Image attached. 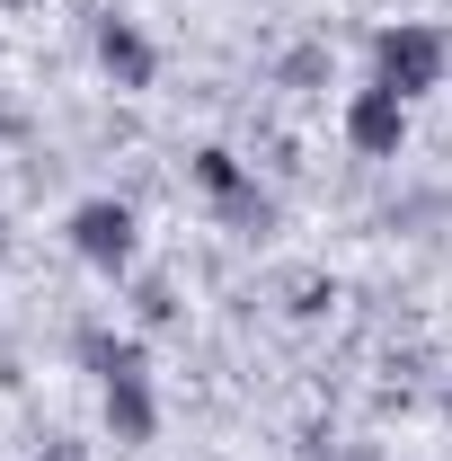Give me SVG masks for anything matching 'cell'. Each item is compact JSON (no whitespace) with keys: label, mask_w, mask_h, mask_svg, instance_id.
Masks as SVG:
<instances>
[{"label":"cell","mask_w":452,"mask_h":461,"mask_svg":"<svg viewBox=\"0 0 452 461\" xmlns=\"http://www.w3.org/2000/svg\"><path fill=\"white\" fill-rule=\"evenodd\" d=\"M452 71V36L444 27H426V18H391V27H373V89H391V98H435Z\"/></svg>","instance_id":"1"},{"label":"cell","mask_w":452,"mask_h":461,"mask_svg":"<svg viewBox=\"0 0 452 461\" xmlns=\"http://www.w3.org/2000/svg\"><path fill=\"white\" fill-rule=\"evenodd\" d=\"M444 417H452V391H444Z\"/></svg>","instance_id":"11"},{"label":"cell","mask_w":452,"mask_h":461,"mask_svg":"<svg viewBox=\"0 0 452 461\" xmlns=\"http://www.w3.org/2000/svg\"><path fill=\"white\" fill-rule=\"evenodd\" d=\"M186 177H195V186L213 195V213H222V222L240 230V240H258V230H276V195L258 186V169H249V160H240L231 142H204V151L186 160Z\"/></svg>","instance_id":"2"},{"label":"cell","mask_w":452,"mask_h":461,"mask_svg":"<svg viewBox=\"0 0 452 461\" xmlns=\"http://www.w3.org/2000/svg\"><path fill=\"white\" fill-rule=\"evenodd\" d=\"M89 54H98V71H107L124 98H142V89L160 80V45H151V27H142V18L98 9V18H89Z\"/></svg>","instance_id":"4"},{"label":"cell","mask_w":452,"mask_h":461,"mask_svg":"<svg viewBox=\"0 0 452 461\" xmlns=\"http://www.w3.org/2000/svg\"><path fill=\"white\" fill-rule=\"evenodd\" d=\"M62 240H71V258H80V267L124 276V267L142 258V213H133L124 195H80V204H71V222H62Z\"/></svg>","instance_id":"3"},{"label":"cell","mask_w":452,"mask_h":461,"mask_svg":"<svg viewBox=\"0 0 452 461\" xmlns=\"http://www.w3.org/2000/svg\"><path fill=\"white\" fill-rule=\"evenodd\" d=\"M160 320H177V293L151 276V285H142V329H160Z\"/></svg>","instance_id":"8"},{"label":"cell","mask_w":452,"mask_h":461,"mask_svg":"<svg viewBox=\"0 0 452 461\" xmlns=\"http://www.w3.org/2000/svg\"><path fill=\"white\" fill-rule=\"evenodd\" d=\"M80 364H89V373H98V391H107V382H133V373H151V346L142 338H115V329H80Z\"/></svg>","instance_id":"7"},{"label":"cell","mask_w":452,"mask_h":461,"mask_svg":"<svg viewBox=\"0 0 452 461\" xmlns=\"http://www.w3.org/2000/svg\"><path fill=\"white\" fill-rule=\"evenodd\" d=\"M98 408H107L115 453H142V444L160 435V391H151V373H133V382H107V391H98Z\"/></svg>","instance_id":"6"},{"label":"cell","mask_w":452,"mask_h":461,"mask_svg":"<svg viewBox=\"0 0 452 461\" xmlns=\"http://www.w3.org/2000/svg\"><path fill=\"white\" fill-rule=\"evenodd\" d=\"M338 461H382V453H373V444H355V453H338Z\"/></svg>","instance_id":"10"},{"label":"cell","mask_w":452,"mask_h":461,"mask_svg":"<svg viewBox=\"0 0 452 461\" xmlns=\"http://www.w3.org/2000/svg\"><path fill=\"white\" fill-rule=\"evenodd\" d=\"M45 461H89V444H45Z\"/></svg>","instance_id":"9"},{"label":"cell","mask_w":452,"mask_h":461,"mask_svg":"<svg viewBox=\"0 0 452 461\" xmlns=\"http://www.w3.org/2000/svg\"><path fill=\"white\" fill-rule=\"evenodd\" d=\"M346 151L355 160H399L408 151V98H391V89H346Z\"/></svg>","instance_id":"5"},{"label":"cell","mask_w":452,"mask_h":461,"mask_svg":"<svg viewBox=\"0 0 452 461\" xmlns=\"http://www.w3.org/2000/svg\"><path fill=\"white\" fill-rule=\"evenodd\" d=\"M0 9H18V0H0Z\"/></svg>","instance_id":"12"}]
</instances>
